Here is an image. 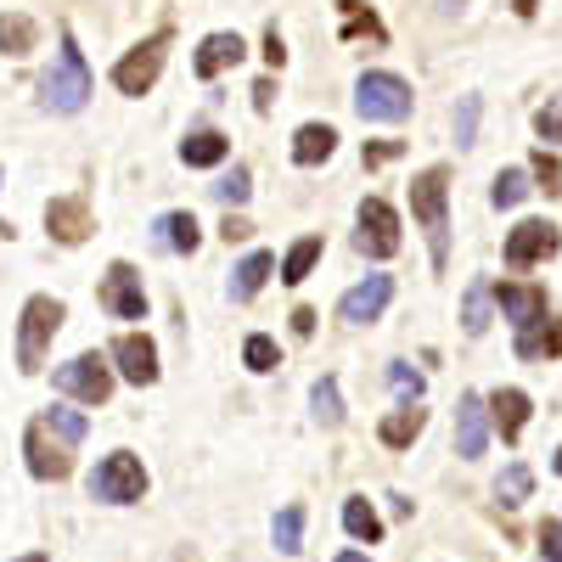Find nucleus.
Segmentation results:
<instances>
[{"instance_id": "3c124183", "label": "nucleus", "mask_w": 562, "mask_h": 562, "mask_svg": "<svg viewBox=\"0 0 562 562\" xmlns=\"http://www.w3.org/2000/svg\"><path fill=\"white\" fill-rule=\"evenodd\" d=\"M551 467H557V473H562V450H557V461H551Z\"/></svg>"}, {"instance_id": "c85d7f7f", "label": "nucleus", "mask_w": 562, "mask_h": 562, "mask_svg": "<svg viewBox=\"0 0 562 562\" xmlns=\"http://www.w3.org/2000/svg\"><path fill=\"white\" fill-rule=\"evenodd\" d=\"M310 405H315V422H321V428H338V422H344V400H338V378H321V383L310 389Z\"/></svg>"}, {"instance_id": "a18cd8bd", "label": "nucleus", "mask_w": 562, "mask_h": 562, "mask_svg": "<svg viewBox=\"0 0 562 562\" xmlns=\"http://www.w3.org/2000/svg\"><path fill=\"white\" fill-rule=\"evenodd\" d=\"M270 102H276V85H270V79H259V85H254V108H259V113H270Z\"/></svg>"}, {"instance_id": "58836bf2", "label": "nucleus", "mask_w": 562, "mask_h": 562, "mask_svg": "<svg viewBox=\"0 0 562 562\" xmlns=\"http://www.w3.org/2000/svg\"><path fill=\"white\" fill-rule=\"evenodd\" d=\"M535 130H540V140H562V97L535 113Z\"/></svg>"}, {"instance_id": "f3484780", "label": "nucleus", "mask_w": 562, "mask_h": 562, "mask_svg": "<svg viewBox=\"0 0 562 562\" xmlns=\"http://www.w3.org/2000/svg\"><path fill=\"white\" fill-rule=\"evenodd\" d=\"M490 416H495L501 439H506V445H518L524 422H529V394H524V389H495V394H490Z\"/></svg>"}, {"instance_id": "1a4fd4ad", "label": "nucleus", "mask_w": 562, "mask_h": 562, "mask_svg": "<svg viewBox=\"0 0 562 562\" xmlns=\"http://www.w3.org/2000/svg\"><path fill=\"white\" fill-rule=\"evenodd\" d=\"M102 310L108 315H119V321H140L147 315V288H140V270L135 265H108V276H102Z\"/></svg>"}, {"instance_id": "0eeeda50", "label": "nucleus", "mask_w": 562, "mask_h": 562, "mask_svg": "<svg viewBox=\"0 0 562 562\" xmlns=\"http://www.w3.org/2000/svg\"><path fill=\"white\" fill-rule=\"evenodd\" d=\"M164 52H169V29H158L153 40H140L135 52H124L113 63V85L124 90V97H147V90L158 85V74H164Z\"/></svg>"}, {"instance_id": "c9c22d12", "label": "nucleus", "mask_w": 562, "mask_h": 562, "mask_svg": "<svg viewBox=\"0 0 562 562\" xmlns=\"http://www.w3.org/2000/svg\"><path fill=\"white\" fill-rule=\"evenodd\" d=\"M243 360H248V371H276V366H281V349H276V338L254 333V338L243 344Z\"/></svg>"}, {"instance_id": "a211bd4d", "label": "nucleus", "mask_w": 562, "mask_h": 562, "mask_svg": "<svg viewBox=\"0 0 562 562\" xmlns=\"http://www.w3.org/2000/svg\"><path fill=\"white\" fill-rule=\"evenodd\" d=\"M237 63H243V40H237V34H209V40L198 45V57H192L198 79H214V74L237 68Z\"/></svg>"}, {"instance_id": "4468645a", "label": "nucleus", "mask_w": 562, "mask_h": 562, "mask_svg": "<svg viewBox=\"0 0 562 562\" xmlns=\"http://www.w3.org/2000/svg\"><path fill=\"white\" fill-rule=\"evenodd\" d=\"M23 456H29V473H34L40 484H63V479L74 473L68 450H57L52 439H45V422H34V428L23 434Z\"/></svg>"}, {"instance_id": "393cba45", "label": "nucleus", "mask_w": 562, "mask_h": 562, "mask_svg": "<svg viewBox=\"0 0 562 562\" xmlns=\"http://www.w3.org/2000/svg\"><path fill=\"white\" fill-rule=\"evenodd\" d=\"M518 355L524 360H557L562 355V321H540V326H529V333H518Z\"/></svg>"}, {"instance_id": "39448f33", "label": "nucleus", "mask_w": 562, "mask_h": 562, "mask_svg": "<svg viewBox=\"0 0 562 562\" xmlns=\"http://www.w3.org/2000/svg\"><path fill=\"white\" fill-rule=\"evenodd\" d=\"M147 495V467H140V456L130 450H113L102 456V467L90 473V501H108V506H130Z\"/></svg>"}, {"instance_id": "b1692460", "label": "nucleus", "mask_w": 562, "mask_h": 562, "mask_svg": "<svg viewBox=\"0 0 562 562\" xmlns=\"http://www.w3.org/2000/svg\"><path fill=\"white\" fill-rule=\"evenodd\" d=\"M158 243H164L169 254H198V243H203V237H198V220L186 214V209H180V214H164V220H158Z\"/></svg>"}, {"instance_id": "5701e85b", "label": "nucleus", "mask_w": 562, "mask_h": 562, "mask_svg": "<svg viewBox=\"0 0 562 562\" xmlns=\"http://www.w3.org/2000/svg\"><path fill=\"white\" fill-rule=\"evenodd\" d=\"M270 270H276V259H270V254H248L237 270H231V276H237V281H231V299L248 304V299L265 288V281H270Z\"/></svg>"}, {"instance_id": "49530a36", "label": "nucleus", "mask_w": 562, "mask_h": 562, "mask_svg": "<svg viewBox=\"0 0 562 562\" xmlns=\"http://www.w3.org/2000/svg\"><path fill=\"white\" fill-rule=\"evenodd\" d=\"M293 333H299V338L315 333V310H293Z\"/></svg>"}, {"instance_id": "c03bdc74", "label": "nucleus", "mask_w": 562, "mask_h": 562, "mask_svg": "<svg viewBox=\"0 0 562 562\" xmlns=\"http://www.w3.org/2000/svg\"><path fill=\"white\" fill-rule=\"evenodd\" d=\"M265 63H270V68L288 63V45H281V34H276V29H265Z\"/></svg>"}, {"instance_id": "a878e982", "label": "nucleus", "mask_w": 562, "mask_h": 562, "mask_svg": "<svg viewBox=\"0 0 562 562\" xmlns=\"http://www.w3.org/2000/svg\"><path fill=\"white\" fill-rule=\"evenodd\" d=\"M344 529H349L355 540H366V546L383 540V518L371 512V501H344Z\"/></svg>"}, {"instance_id": "a19ab883", "label": "nucleus", "mask_w": 562, "mask_h": 562, "mask_svg": "<svg viewBox=\"0 0 562 562\" xmlns=\"http://www.w3.org/2000/svg\"><path fill=\"white\" fill-rule=\"evenodd\" d=\"M405 147H400V140H378V147H366V169H383V164H394Z\"/></svg>"}, {"instance_id": "09e8293b", "label": "nucleus", "mask_w": 562, "mask_h": 562, "mask_svg": "<svg viewBox=\"0 0 562 562\" xmlns=\"http://www.w3.org/2000/svg\"><path fill=\"white\" fill-rule=\"evenodd\" d=\"M18 562H52V557H45V551H29V557H18Z\"/></svg>"}, {"instance_id": "f8f14e48", "label": "nucleus", "mask_w": 562, "mask_h": 562, "mask_svg": "<svg viewBox=\"0 0 562 562\" xmlns=\"http://www.w3.org/2000/svg\"><path fill=\"white\" fill-rule=\"evenodd\" d=\"M45 231H52L63 248H79L90 231H97V220H90L85 198H52V203H45Z\"/></svg>"}, {"instance_id": "4c0bfd02", "label": "nucleus", "mask_w": 562, "mask_h": 562, "mask_svg": "<svg viewBox=\"0 0 562 562\" xmlns=\"http://www.w3.org/2000/svg\"><path fill=\"white\" fill-rule=\"evenodd\" d=\"M535 180H540V192H562V164L557 158H546V153H535Z\"/></svg>"}, {"instance_id": "4be33fe9", "label": "nucleus", "mask_w": 562, "mask_h": 562, "mask_svg": "<svg viewBox=\"0 0 562 562\" xmlns=\"http://www.w3.org/2000/svg\"><path fill=\"white\" fill-rule=\"evenodd\" d=\"M40 45V23L23 18V12H0V52L7 57H29Z\"/></svg>"}, {"instance_id": "2f4dec72", "label": "nucleus", "mask_w": 562, "mask_h": 562, "mask_svg": "<svg viewBox=\"0 0 562 562\" xmlns=\"http://www.w3.org/2000/svg\"><path fill=\"white\" fill-rule=\"evenodd\" d=\"M209 192H214V198H220L225 209H243V203H248V192H254V180H248V169L237 164L231 175H220V180L209 186Z\"/></svg>"}, {"instance_id": "6e6552de", "label": "nucleus", "mask_w": 562, "mask_h": 562, "mask_svg": "<svg viewBox=\"0 0 562 562\" xmlns=\"http://www.w3.org/2000/svg\"><path fill=\"white\" fill-rule=\"evenodd\" d=\"M355 248H360L366 259H394V254H400V214H394L383 198H366V203H360Z\"/></svg>"}, {"instance_id": "72a5a7b5", "label": "nucleus", "mask_w": 562, "mask_h": 562, "mask_svg": "<svg viewBox=\"0 0 562 562\" xmlns=\"http://www.w3.org/2000/svg\"><path fill=\"white\" fill-rule=\"evenodd\" d=\"M338 12H344V34H349V40H360V34H366V40H383V23L371 18L360 0H338Z\"/></svg>"}, {"instance_id": "ea45409f", "label": "nucleus", "mask_w": 562, "mask_h": 562, "mask_svg": "<svg viewBox=\"0 0 562 562\" xmlns=\"http://www.w3.org/2000/svg\"><path fill=\"white\" fill-rule=\"evenodd\" d=\"M540 562H562V524H540Z\"/></svg>"}, {"instance_id": "bb28decb", "label": "nucleus", "mask_w": 562, "mask_h": 562, "mask_svg": "<svg viewBox=\"0 0 562 562\" xmlns=\"http://www.w3.org/2000/svg\"><path fill=\"white\" fill-rule=\"evenodd\" d=\"M45 434H57L68 450L74 445H85V434H90V422L79 416V411H68V405H52V411H45Z\"/></svg>"}, {"instance_id": "79ce46f5", "label": "nucleus", "mask_w": 562, "mask_h": 562, "mask_svg": "<svg viewBox=\"0 0 562 562\" xmlns=\"http://www.w3.org/2000/svg\"><path fill=\"white\" fill-rule=\"evenodd\" d=\"M389 383H394L400 394H411V400L422 394V378H416V371H411V366H389Z\"/></svg>"}, {"instance_id": "2eb2a0df", "label": "nucleus", "mask_w": 562, "mask_h": 562, "mask_svg": "<svg viewBox=\"0 0 562 562\" xmlns=\"http://www.w3.org/2000/svg\"><path fill=\"white\" fill-rule=\"evenodd\" d=\"M490 445V405L479 394H461V411H456V450L467 461H479Z\"/></svg>"}, {"instance_id": "c756f323", "label": "nucleus", "mask_w": 562, "mask_h": 562, "mask_svg": "<svg viewBox=\"0 0 562 562\" xmlns=\"http://www.w3.org/2000/svg\"><path fill=\"white\" fill-rule=\"evenodd\" d=\"M315 259H321V237H304V243H293V254L281 259V281H288V288H299V281L315 270Z\"/></svg>"}, {"instance_id": "423d86ee", "label": "nucleus", "mask_w": 562, "mask_h": 562, "mask_svg": "<svg viewBox=\"0 0 562 562\" xmlns=\"http://www.w3.org/2000/svg\"><path fill=\"white\" fill-rule=\"evenodd\" d=\"M52 383L85 405H108L113 400V366H108V355H74L52 371Z\"/></svg>"}, {"instance_id": "f257e3e1", "label": "nucleus", "mask_w": 562, "mask_h": 562, "mask_svg": "<svg viewBox=\"0 0 562 562\" xmlns=\"http://www.w3.org/2000/svg\"><path fill=\"white\" fill-rule=\"evenodd\" d=\"M90 63H85V52H79V40L63 29L57 34V63H52V74L40 79V102H45V113H79L85 102H90Z\"/></svg>"}, {"instance_id": "37998d69", "label": "nucleus", "mask_w": 562, "mask_h": 562, "mask_svg": "<svg viewBox=\"0 0 562 562\" xmlns=\"http://www.w3.org/2000/svg\"><path fill=\"white\" fill-rule=\"evenodd\" d=\"M220 237H225V243H248V237H254V225H248V220H237V214H225Z\"/></svg>"}, {"instance_id": "473e14b6", "label": "nucleus", "mask_w": 562, "mask_h": 562, "mask_svg": "<svg viewBox=\"0 0 562 562\" xmlns=\"http://www.w3.org/2000/svg\"><path fill=\"white\" fill-rule=\"evenodd\" d=\"M490 198H495V209H518V203L529 198V175H524V169H501Z\"/></svg>"}, {"instance_id": "f03ea898", "label": "nucleus", "mask_w": 562, "mask_h": 562, "mask_svg": "<svg viewBox=\"0 0 562 562\" xmlns=\"http://www.w3.org/2000/svg\"><path fill=\"white\" fill-rule=\"evenodd\" d=\"M445 198H450V169H422L411 180V214H416L422 231H428L434 270H445V259H450V214H445Z\"/></svg>"}, {"instance_id": "f704fd0d", "label": "nucleus", "mask_w": 562, "mask_h": 562, "mask_svg": "<svg viewBox=\"0 0 562 562\" xmlns=\"http://www.w3.org/2000/svg\"><path fill=\"white\" fill-rule=\"evenodd\" d=\"M529 484H535V479H529V467H524V461H512L506 473H501V484H495L501 506H524V501H529Z\"/></svg>"}, {"instance_id": "aec40b11", "label": "nucleus", "mask_w": 562, "mask_h": 562, "mask_svg": "<svg viewBox=\"0 0 562 562\" xmlns=\"http://www.w3.org/2000/svg\"><path fill=\"white\" fill-rule=\"evenodd\" d=\"M338 153V130L333 124H304L299 135H293V164H326V158H333Z\"/></svg>"}, {"instance_id": "7ed1b4c3", "label": "nucleus", "mask_w": 562, "mask_h": 562, "mask_svg": "<svg viewBox=\"0 0 562 562\" xmlns=\"http://www.w3.org/2000/svg\"><path fill=\"white\" fill-rule=\"evenodd\" d=\"M63 299L52 293H34L23 304V326H18V371H40L45 355H52V338L63 333Z\"/></svg>"}, {"instance_id": "7c9ffc66", "label": "nucleus", "mask_w": 562, "mask_h": 562, "mask_svg": "<svg viewBox=\"0 0 562 562\" xmlns=\"http://www.w3.org/2000/svg\"><path fill=\"white\" fill-rule=\"evenodd\" d=\"M461 326H467V333H484V326H490V281H473V288H467V304H461Z\"/></svg>"}, {"instance_id": "20e7f679", "label": "nucleus", "mask_w": 562, "mask_h": 562, "mask_svg": "<svg viewBox=\"0 0 562 562\" xmlns=\"http://www.w3.org/2000/svg\"><path fill=\"white\" fill-rule=\"evenodd\" d=\"M355 113L371 119V124H400L411 119V85L400 74H360L355 79Z\"/></svg>"}, {"instance_id": "9b49d317", "label": "nucleus", "mask_w": 562, "mask_h": 562, "mask_svg": "<svg viewBox=\"0 0 562 562\" xmlns=\"http://www.w3.org/2000/svg\"><path fill=\"white\" fill-rule=\"evenodd\" d=\"M557 248H562V237H557L551 220H524V225H512V237H506V265L512 270H529V265L551 259Z\"/></svg>"}, {"instance_id": "8fccbe9b", "label": "nucleus", "mask_w": 562, "mask_h": 562, "mask_svg": "<svg viewBox=\"0 0 562 562\" xmlns=\"http://www.w3.org/2000/svg\"><path fill=\"white\" fill-rule=\"evenodd\" d=\"M338 562H371V557H360V551H344V557H338Z\"/></svg>"}, {"instance_id": "cd10ccee", "label": "nucleus", "mask_w": 562, "mask_h": 562, "mask_svg": "<svg viewBox=\"0 0 562 562\" xmlns=\"http://www.w3.org/2000/svg\"><path fill=\"white\" fill-rule=\"evenodd\" d=\"M276 551H288V557L304 551V506H281L276 512Z\"/></svg>"}, {"instance_id": "6ab92c4d", "label": "nucleus", "mask_w": 562, "mask_h": 562, "mask_svg": "<svg viewBox=\"0 0 562 562\" xmlns=\"http://www.w3.org/2000/svg\"><path fill=\"white\" fill-rule=\"evenodd\" d=\"M231 158V140L220 135V130H192L180 140V164L186 169H214V164H225Z\"/></svg>"}, {"instance_id": "ddd939ff", "label": "nucleus", "mask_w": 562, "mask_h": 562, "mask_svg": "<svg viewBox=\"0 0 562 562\" xmlns=\"http://www.w3.org/2000/svg\"><path fill=\"white\" fill-rule=\"evenodd\" d=\"M389 299H394V281L389 276H366L360 288H349L344 293V304H338V315L349 321V326H371L383 310H389Z\"/></svg>"}, {"instance_id": "9d476101", "label": "nucleus", "mask_w": 562, "mask_h": 562, "mask_svg": "<svg viewBox=\"0 0 562 562\" xmlns=\"http://www.w3.org/2000/svg\"><path fill=\"white\" fill-rule=\"evenodd\" d=\"M108 360H113L119 378H124V383H135V389L158 383V344H153L147 333H124V338H113Z\"/></svg>"}, {"instance_id": "e433bc0d", "label": "nucleus", "mask_w": 562, "mask_h": 562, "mask_svg": "<svg viewBox=\"0 0 562 562\" xmlns=\"http://www.w3.org/2000/svg\"><path fill=\"white\" fill-rule=\"evenodd\" d=\"M479 97H461V108H456V147H473V135H479Z\"/></svg>"}, {"instance_id": "de8ad7c7", "label": "nucleus", "mask_w": 562, "mask_h": 562, "mask_svg": "<svg viewBox=\"0 0 562 562\" xmlns=\"http://www.w3.org/2000/svg\"><path fill=\"white\" fill-rule=\"evenodd\" d=\"M535 7H540V0H512V12H524V18H529Z\"/></svg>"}, {"instance_id": "412c9836", "label": "nucleus", "mask_w": 562, "mask_h": 562, "mask_svg": "<svg viewBox=\"0 0 562 562\" xmlns=\"http://www.w3.org/2000/svg\"><path fill=\"white\" fill-rule=\"evenodd\" d=\"M422 428H428V411H422V405H400V411H389V416H383L378 439H383L389 450H405Z\"/></svg>"}, {"instance_id": "dca6fc26", "label": "nucleus", "mask_w": 562, "mask_h": 562, "mask_svg": "<svg viewBox=\"0 0 562 562\" xmlns=\"http://www.w3.org/2000/svg\"><path fill=\"white\" fill-rule=\"evenodd\" d=\"M495 299H501L506 321L518 326V333H529V326H540V321H546V293H540V288H524V281H501Z\"/></svg>"}]
</instances>
